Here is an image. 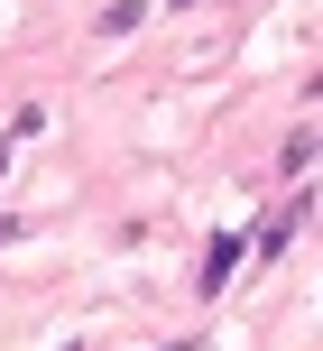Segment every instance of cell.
<instances>
[{"instance_id":"cell-5","label":"cell","mask_w":323,"mask_h":351,"mask_svg":"<svg viewBox=\"0 0 323 351\" xmlns=\"http://www.w3.org/2000/svg\"><path fill=\"white\" fill-rule=\"evenodd\" d=\"M0 176H10V148H0Z\"/></svg>"},{"instance_id":"cell-7","label":"cell","mask_w":323,"mask_h":351,"mask_svg":"<svg viewBox=\"0 0 323 351\" xmlns=\"http://www.w3.org/2000/svg\"><path fill=\"white\" fill-rule=\"evenodd\" d=\"M176 10H194V0H176Z\"/></svg>"},{"instance_id":"cell-6","label":"cell","mask_w":323,"mask_h":351,"mask_svg":"<svg viewBox=\"0 0 323 351\" xmlns=\"http://www.w3.org/2000/svg\"><path fill=\"white\" fill-rule=\"evenodd\" d=\"M166 351H194V342H166Z\"/></svg>"},{"instance_id":"cell-1","label":"cell","mask_w":323,"mask_h":351,"mask_svg":"<svg viewBox=\"0 0 323 351\" xmlns=\"http://www.w3.org/2000/svg\"><path fill=\"white\" fill-rule=\"evenodd\" d=\"M305 213H314V194H287V213H277V222H259L240 250H259V268H277V259H287V241L305 231Z\"/></svg>"},{"instance_id":"cell-3","label":"cell","mask_w":323,"mask_h":351,"mask_svg":"<svg viewBox=\"0 0 323 351\" xmlns=\"http://www.w3.org/2000/svg\"><path fill=\"white\" fill-rule=\"evenodd\" d=\"M314 139H323L314 121H296V130H287V148H277V176H287V185H305V167H314Z\"/></svg>"},{"instance_id":"cell-2","label":"cell","mask_w":323,"mask_h":351,"mask_svg":"<svg viewBox=\"0 0 323 351\" xmlns=\"http://www.w3.org/2000/svg\"><path fill=\"white\" fill-rule=\"evenodd\" d=\"M231 268H240V231H222V241L203 250V268H194V287H203V296H222V287H231Z\"/></svg>"},{"instance_id":"cell-4","label":"cell","mask_w":323,"mask_h":351,"mask_svg":"<svg viewBox=\"0 0 323 351\" xmlns=\"http://www.w3.org/2000/svg\"><path fill=\"white\" fill-rule=\"evenodd\" d=\"M139 10H148V0H111V10H102V37H129V28H139Z\"/></svg>"}]
</instances>
